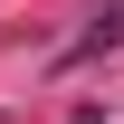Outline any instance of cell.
<instances>
[{
  "label": "cell",
  "instance_id": "6da1fadb",
  "mask_svg": "<svg viewBox=\"0 0 124 124\" xmlns=\"http://www.w3.org/2000/svg\"><path fill=\"white\" fill-rule=\"evenodd\" d=\"M77 48H124V0H115V10H95V29H86Z\"/></svg>",
  "mask_w": 124,
  "mask_h": 124
},
{
  "label": "cell",
  "instance_id": "7a4b0ae2",
  "mask_svg": "<svg viewBox=\"0 0 124 124\" xmlns=\"http://www.w3.org/2000/svg\"><path fill=\"white\" fill-rule=\"evenodd\" d=\"M77 124H105V115H95V105H86V115H77Z\"/></svg>",
  "mask_w": 124,
  "mask_h": 124
}]
</instances>
